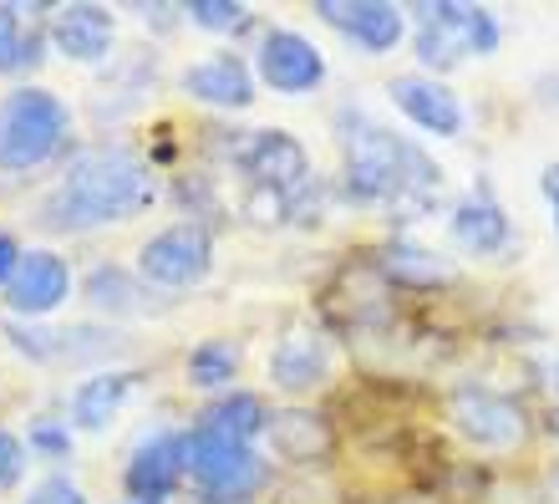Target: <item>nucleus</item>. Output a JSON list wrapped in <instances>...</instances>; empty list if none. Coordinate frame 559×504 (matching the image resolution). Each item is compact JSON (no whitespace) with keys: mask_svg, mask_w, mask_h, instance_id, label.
I'll return each instance as SVG.
<instances>
[{"mask_svg":"<svg viewBox=\"0 0 559 504\" xmlns=\"http://www.w3.org/2000/svg\"><path fill=\"white\" fill-rule=\"evenodd\" d=\"M158 199L153 164L128 143H92L61 168L36 220L57 235H87L103 224H122Z\"/></svg>","mask_w":559,"mask_h":504,"instance_id":"nucleus-1","label":"nucleus"},{"mask_svg":"<svg viewBox=\"0 0 559 504\" xmlns=\"http://www.w3.org/2000/svg\"><path fill=\"white\" fill-rule=\"evenodd\" d=\"M341 189L352 204L386 209V220H423L438 204L442 168L417 143L386 133L382 122L352 113L346 122V153H341Z\"/></svg>","mask_w":559,"mask_h":504,"instance_id":"nucleus-2","label":"nucleus"},{"mask_svg":"<svg viewBox=\"0 0 559 504\" xmlns=\"http://www.w3.org/2000/svg\"><path fill=\"white\" fill-rule=\"evenodd\" d=\"M72 107L46 87H15L0 97V174H36L67 149Z\"/></svg>","mask_w":559,"mask_h":504,"instance_id":"nucleus-3","label":"nucleus"},{"mask_svg":"<svg viewBox=\"0 0 559 504\" xmlns=\"http://www.w3.org/2000/svg\"><path fill=\"white\" fill-rule=\"evenodd\" d=\"M413 11V46L417 61L432 72H453L463 57H493L499 51V21L484 5H463V0H423L407 5Z\"/></svg>","mask_w":559,"mask_h":504,"instance_id":"nucleus-4","label":"nucleus"},{"mask_svg":"<svg viewBox=\"0 0 559 504\" xmlns=\"http://www.w3.org/2000/svg\"><path fill=\"white\" fill-rule=\"evenodd\" d=\"M235 159L250 174V189L275 194L285 199L290 220H306V199L316 204V168H310L300 138H290L285 128H254L235 143Z\"/></svg>","mask_w":559,"mask_h":504,"instance_id":"nucleus-5","label":"nucleus"},{"mask_svg":"<svg viewBox=\"0 0 559 504\" xmlns=\"http://www.w3.org/2000/svg\"><path fill=\"white\" fill-rule=\"evenodd\" d=\"M189 479L199 484L209 504H245L265 490V459L254 454V444L224 438L214 429H189Z\"/></svg>","mask_w":559,"mask_h":504,"instance_id":"nucleus-6","label":"nucleus"},{"mask_svg":"<svg viewBox=\"0 0 559 504\" xmlns=\"http://www.w3.org/2000/svg\"><path fill=\"white\" fill-rule=\"evenodd\" d=\"M209 270H214V235L199 220L168 224L138 250V276L163 291H189V285L209 281Z\"/></svg>","mask_w":559,"mask_h":504,"instance_id":"nucleus-7","label":"nucleus"},{"mask_svg":"<svg viewBox=\"0 0 559 504\" xmlns=\"http://www.w3.org/2000/svg\"><path fill=\"white\" fill-rule=\"evenodd\" d=\"M448 418H453V429L478 448H514L524 444V408L514 398H503L493 387H478V383H463L453 387V398H448Z\"/></svg>","mask_w":559,"mask_h":504,"instance_id":"nucleus-8","label":"nucleus"},{"mask_svg":"<svg viewBox=\"0 0 559 504\" xmlns=\"http://www.w3.org/2000/svg\"><path fill=\"white\" fill-rule=\"evenodd\" d=\"M254 72L270 92H285V97H300V92H316L325 82V57L321 46L300 36L290 26H270L254 46Z\"/></svg>","mask_w":559,"mask_h":504,"instance_id":"nucleus-9","label":"nucleus"},{"mask_svg":"<svg viewBox=\"0 0 559 504\" xmlns=\"http://www.w3.org/2000/svg\"><path fill=\"white\" fill-rule=\"evenodd\" d=\"M310 11L321 15L325 26H336L352 46H361L367 57L392 51L407 31V5H392V0H316Z\"/></svg>","mask_w":559,"mask_h":504,"instance_id":"nucleus-10","label":"nucleus"},{"mask_svg":"<svg viewBox=\"0 0 559 504\" xmlns=\"http://www.w3.org/2000/svg\"><path fill=\"white\" fill-rule=\"evenodd\" d=\"M128 494L138 504H158L189 479V433L178 429H163L153 438L133 448V459H128Z\"/></svg>","mask_w":559,"mask_h":504,"instance_id":"nucleus-11","label":"nucleus"},{"mask_svg":"<svg viewBox=\"0 0 559 504\" xmlns=\"http://www.w3.org/2000/svg\"><path fill=\"white\" fill-rule=\"evenodd\" d=\"M178 87H183V97H193V103H204V107H219V113H245L254 103V72L235 51H214L204 61H189L178 72Z\"/></svg>","mask_w":559,"mask_h":504,"instance_id":"nucleus-12","label":"nucleus"},{"mask_svg":"<svg viewBox=\"0 0 559 504\" xmlns=\"http://www.w3.org/2000/svg\"><path fill=\"white\" fill-rule=\"evenodd\" d=\"M72 296V266L61 260L57 250H26L21 270H15V281L5 285V306L15 316H51L57 306H67Z\"/></svg>","mask_w":559,"mask_h":504,"instance_id":"nucleus-13","label":"nucleus"},{"mask_svg":"<svg viewBox=\"0 0 559 504\" xmlns=\"http://www.w3.org/2000/svg\"><path fill=\"white\" fill-rule=\"evenodd\" d=\"M46 36L67 61H107L112 57V11L107 5H92V0H76V5H57L51 21H46Z\"/></svg>","mask_w":559,"mask_h":504,"instance_id":"nucleus-14","label":"nucleus"},{"mask_svg":"<svg viewBox=\"0 0 559 504\" xmlns=\"http://www.w3.org/2000/svg\"><path fill=\"white\" fill-rule=\"evenodd\" d=\"M386 92H392V103H397L402 113L432 138H457L463 133V122H468V113H463V103H457V92L442 87L438 77H392V87Z\"/></svg>","mask_w":559,"mask_h":504,"instance_id":"nucleus-15","label":"nucleus"},{"mask_svg":"<svg viewBox=\"0 0 559 504\" xmlns=\"http://www.w3.org/2000/svg\"><path fill=\"white\" fill-rule=\"evenodd\" d=\"M331 377V347L316 331H285L270 352V383L280 392H310Z\"/></svg>","mask_w":559,"mask_h":504,"instance_id":"nucleus-16","label":"nucleus"},{"mask_svg":"<svg viewBox=\"0 0 559 504\" xmlns=\"http://www.w3.org/2000/svg\"><path fill=\"white\" fill-rule=\"evenodd\" d=\"M453 239L463 245V250H473V255L509 250V214H503V204L493 199V189H488V184H478L468 199H457V209H453Z\"/></svg>","mask_w":559,"mask_h":504,"instance_id":"nucleus-17","label":"nucleus"},{"mask_svg":"<svg viewBox=\"0 0 559 504\" xmlns=\"http://www.w3.org/2000/svg\"><path fill=\"white\" fill-rule=\"evenodd\" d=\"M133 372H92V377H82L72 392V429L82 433H103L112 418L122 413V402H128V392H133Z\"/></svg>","mask_w":559,"mask_h":504,"instance_id":"nucleus-18","label":"nucleus"},{"mask_svg":"<svg viewBox=\"0 0 559 504\" xmlns=\"http://www.w3.org/2000/svg\"><path fill=\"white\" fill-rule=\"evenodd\" d=\"M87 306L103 316H147V281L128 276L122 266H92Z\"/></svg>","mask_w":559,"mask_h":504,"instance_id":"nucleus-19","label":"nucleus"},{"mask_svg":"<svg viewBox=\"0 0 559 504\" xmlns=\"http://www.w3.org/2000/svg\"><path fill=\"white\" fill-rule=\"evenodd\" d=\"M265 433L280 459H295V464L321 459L325 448H331V429H325L321 413H270Z\"/></svg>","mask_w":559,"mask_h":504,"instance_id":"nucleus-20","label":"nucleus"},{"mask_svg":"<svg viewBox=\"0 0 559 504\" xmlns=\"http://www.w3.org/2000/svg\"><path fill=\"white\" fill-rule=\"evenodd\" d=\"M199 429H214V433H224V438L254 444V438L270 429V413L254 392H224V398H214L204 413H199Z\"/></svg>","mask_w":559,"mask_h":504,"instance_id":"nucleus-21","label":"nucleus"},{"mask_svg":"<svg viewBox=\"0 0 559 504\" xmlns=\"http://www.w3.org/2000/svg\"><path fill=\"white\" fill-rule=\"evenodd\" d=\"M26 11L31 5H0V77L41 61V26H26Z\"/></svg>","mask_w":559,"mask_h":504,"instance_id":"nucleus-22","label":"nucleus"},{"mask_svg":"<svg viewBox=\"0 0 559 504\" xmlns=\"http://www.w3.org/2000/svg\"><path fill=\"white\" fill-rule=\"evenodd\" d=\"M193 387H229V377L239 372V347L235 341H199L183 362Z\"/></svg>","mask_w":559,"mask_h":504,"instance_id":"nucleus-23","label":"nucleus"},{"mask_svg":"<svg viewBox=\"0 0 559 504\" xmlns=\"http://www.w3.org/2000/svg\"><path fill=\"white\" fill-rule=\"evenodd\" d=\"M183 15L204 31H245L250 26V5H245V0H189Z\"/></svg>","mask_w":559,"mask_h":504,"instance_id":"nucleus-24","label":"nucleus"},{"mask_svg":"<svg viewBox=\"0 0 559 504\" xmlns=\"http://www.w3.org/2000/svg\"><path fill=\"white\" fill-rule=\"evenodd\" d=\"M386 276L392 281H442L448 276V266L442 260H432L427 250H413V245H397V250H386Z\"/></svg>","mask_w":559,"mask_h":504,"instance_id":"nucleus-25","label":"nucleus"},{"mask_svg":"<svg viewBox=\"0 0 559 504\" xmlns=\"http://www.w3.org/2000/svg\"><path fill=\"white\" fill-rule=\"evenodd\" d=\"M26 448L41 459H67L72 454V423L67 418H36L26 429Z\"/></svg>","mask_w":559,"mask_h":504,"instance_id":"nucleus-26","label":"nucleus"},{"mask_svg":"<svg viewBox=\"0 0 559 504\" xmlns=\"http://www.w3.org/2000/svg\"><path fill=\"white\" fill-rule=\"evenodd\" d=\"M26 464H31V448L15 438L11 429H0V494L15 490L26 479Z\"/></svg>","mask_w":559,"mask_h":504,"instance_id":"nucleus-27","label":"nucleus"},{"mask_svg":"<svg viewBox=\"0 0 559 504\" xmlns=\"http://www.w3.org/2000/svg\"><path fill=\"white\" fill-rule=\"evenodd\" d=\"M21 504H87V494H82V484L67 474H46L41 484H31L26 500Z\"/></svg>","mask_w":559,"mask_h":504,"instance_id":"nucleus-28","label":"nucleus"},{"mask_svg":"<svg viewBox=\"0 0 559 504\" xmlns=\"http://www.w3.org/2000/svg\"><path fill=\"white\" fill-rule=\"evenodd\" d=\"M21 260H26V250L15 245V235H5V230H0V285H11V281H15Z\"/></svg>","mask_w":559,"mask_h":504,"instance_id":"nucleus-29","label":"nucleus"},{"mask_svg":"<svg viewBox=\"0 0 559 504\" xmlns=\"http://www.w3.org/2000/svg\"><path fill=\"white\" fill-rule=\"evenodd\" d=\"M539 189H545V199H549V214H555V235H559V164H549L545 174H539Z\"/></svg>","mask_w":559,"mask_h":504,"instance_id":"nucleus-30","label":"nucleus"},{"mask_svg":"<svg viewBox=\"0 0 559 504\" xmlns=\"http://www.w3.org/2000/svg\"><path fill=\"white\" fill-rule=\"evenodd\" d=\"M549 433H559V413H555V418H549Z\"/></svg>","mask_w":559,"mask_h":504,"instance_id":"nucleus-31","label":"nucleus"}]
</instances>
